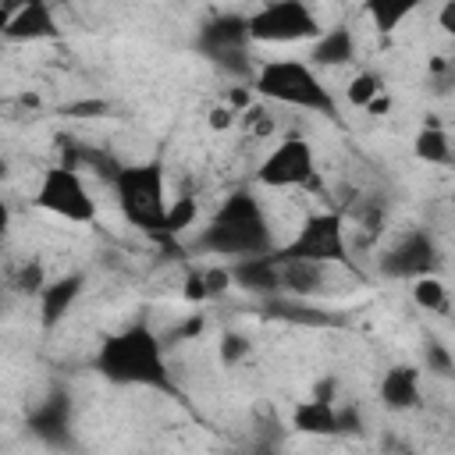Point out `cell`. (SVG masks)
<instances>
[{"label": "cell", "instance_id": "cell-1", "mask_svg": "<svg viewBox=\"0 0 455 455\" xmlns=\"http://www.w3.org/2000/svg\"><path fill=\"white\" fill-rule=\"evenodd\" d=\"M96 370L121 387H153V391H174L167 359H164V338L153 334L146 323H132L110 338H103L96 352Z\"/></svg>", "mask_w": 455, "mask_h": 455}, {"label": "cell", "instance_id": "cell-2", "mask_svg": "<svg viewBox=\"0 0 455 455\" xmlns=\"http://www.w3.org/2000/svg\"><path fill=\"white\" fill-rule=\"evenodd\" d=\"M196 252L235 256V259H249V256L274 252L263 206L256 203V196H252L249 188H235V192L220 203V210L213 213V220H210V224L203 228V235L196 238Z\"/></svg>", "mask_w": 455, "mask_h": 455}, {"label": "cell", "instance_id": "cell-3", "mask_svg": "<svg viewBox=\"0 0 455 455\" xmlns=\"http://www.w3.org/2000/svg\"><path fill=\"white\" fill-rule=\"evenodd\" d=\"M252 92L274 103L313 110V114H334V96L306 60H291V57L263 60L252 75Z\"/></svg>", "mask_w": 455, "mask_h": 455}, {"label": "cell", "instance_id": "cell-4", "mask_svg": "<svg viewBox=\"0 0 455 455\" xmlns=\"http://www.w3.org/2000/svg\"><path fill=\"white\" fill-rule=\"evenodd\" d=\"M117 206L124 220L146 235L164 238V220H167V196H164V164H124V171L114 181Z\"/></svg>", "mask_w": 455, "mask_h": 455}, {"label": "cell", "instance_id": "cell-5", "mask_svg": "<svg viewBox=\"0 0 455 455\" xmlns=\"http://www.w3.org/2000/svg\"><path fill=\"white\" fill-rule=\"evenodd\" d=\"M345 256V224L334 210L327 213H309L295 238H288L284 245L274 249V259L277 263H338Z\"/></svg>", "mask_w": 455, "mask_h": 455}, {"label": "cell", "instance_id": "cell-6", "mask_svg": "<svg viewBox=\"0 0 455 455\" xmlns=\"http://www.w3.org/2000/svg\"><path fill=\"white\" fill-rule=\"evenodd\" d=\"M36 206L53 217H64L71 224L96 220V199L89 196L78 167H68V164H53L43 171L39 188H36Z\"/></svg>", "mask_w": 455, "mask_h": 455}, {"label": "cell", "instance_id": "cell-7", "mask_svg": "<svg viewBox=\"0 0 455 455\" xmlns=\"http://www.w3.org/2000/svg\"><path fill=\"white\" fill-rule=\"evenodd\" d=\"M320 36H323V28L302 0H270L249 14L252 43H299V39L316 43Z\"/></svg>", "mask_w": 455, "mask_h": 455}, {"label": "cell", "instance_id": "cell-8", "mask_svg": "<svg viewBox=\"0 0 455 455\" xmlns=\"http://www.w3.org/2000/svg\"><path fill=\"white\" fill-rule=\"evenodd\" d=\"M249 43H252L249 39V18H242V14H220L199 28V50L217 68L231 71V75H256L249 57H245Z\"/></svg>", "mask_w": 455, "mask_h": 455}, {"label": "cell", "instance_id": "cell-9", "mask_svg": "<svg viewBox=\"0 0 455 455\" xmlns=\"http://www.w3.org/2000/svg\"><path fill=\"white\" fill-rule=\"evenodd\" d=\"M313 174H316L313 146H309L302 135L281 139V142L263 156V164L256 167V181L267 185V188H299V185H309Z\"/></svg>", "mask_w": 455, "mask_h": 455}, {"label": "cell", "instance_id": "cell-10", "mask_svg": "<svg viewBox=\"0 0 455 455\" xmlns=\"http://www.w3.org/2000/svg\"><path fill=\"white\" fill-rule=\"evenodd\" d=\"M434 270H437V245L423 228L405 231L380 256V274L391 281H419V277H434Z\"/></svg>", "mask_w": 455, "mask_h": 455}, {"label": "cell", "instance_id": "cell-11", "mask_svg": "<svg viewBox=\"0 0 455 455\" xmlns=\"http://www.w3.org/2000/svg\"><path fill=\"white\" fill-rule=\"evenodd\" d=\"M28 434L50 448H68V441H71V395L64 387L50 391L28 412Z\"/></svg>", "mask_w": 455, "mask_h": 455}, {"label": "cell", "instance_id": "cell-12", "mask_svg": "<svg viewBox=\"0 0 455 455\" xmlns=\"http://www.w3.org/2000/svg\"><path fill=\"white\" fill-rule=\"evenodd\" d=\"M0 36H4L7 43H36V39H53V36H57V21H53L50 4H43V0H28V4L14 7V11L4 18Z\"/></svg>", "mask_w": 455, "mask_h": 455}, {"label": "cell", "instance_id": "cell-13", "mask_svg": "<svg viewBox=\"0 0 455 455\" xmlns=\"http://www.w3.org/2000/svg\"><path fill=\"white\" fill-rule=\"evenodd\" d=\"M231 281L259 299H274L281 295V263L274 259V252L263 256H249V259H235L231 267Z\"/></svg>", "mask_w": 455, "mask_h": 455}, {"label": "cell", "instance_id": "cell-14", "mask_svg": "<svg viewBox=\"0 0 455 455\" xmlns=\"http://www.w3.org/2000/svg\"><path fill=\"white\" fill-rule=\"evenodd\" d=\"M380 402L391 409V412H409L419 405V370L416 366H391L384 377H380V387H377Z\"/></svg>", "mask_w": 455, "mask_h": 455}, {"label": "cell", "instance_id": "cell-15", "mask_svg": "<svg viewBox=\"0 0 455 455\" xmlns=\"http://www.w3.org/2000/svg\"><path fill=\"white\" fill-rule=\"evenodd\" d=\"M78 291H82V274H64V277H57V281H50L46 291L39 295V323H43L46 331L57 327V323L68 316V309L75 306Z\"/></svg>", "mask_w": 455, "mask_h": 455}, {"label": "cell", "instance_id": "cell-16", "mask_svg": "<svg viewBox=\"0 0 455 455\" xmlns=\"http://www.w3.org/2000/svg\"><path fill=\"white\" fill-rule=\"evenodd\" d=\"M291 427L313 437H338V402L306 398L291 409Z\"/></svg>", "mask_w": 455, "mask_h": 455}, {"label": "cell", "instance_id": "cell-17", "mask_svg": "<svg viewBox=\"0 0 455 455\" xmlns=\"http://www.w3.org/2000/svg\"><path fill=\"white\" fill-rule=\"evenodd\" d=\"M355 57V36L348 25H331L323 28V36L313 43L309 50V60L313 68H338V64H348Z\"/></svg>", "mask_w": 455, "mask_h": 455}, {"label": "cell", "instance_id": "cell-18", "mask_svg": "<svg viewBox=\"0 0 455 455\" xmlns=\"http://www.w3.org/2000/svg\"><path fill=\"white\" fill-rule=\"evenodd\" d=\"M323 284L320 263H281V295L288 299H309Z\"/></svg>", "mask_w": 455, "mask_h": 455}, {"label": "cell", "instance_id": "cell-19", "mask_svg": "<svg viewBox=\"0 0 455 455\" xmlns=\"http://www.w3.org/2000/svg\"><path fill=\"white\" fill-rule=\"evenodd\" d=\"M263 316H270V320H284V323H302V327H323V323H331V316H323L320 309L302 306L299 299H288V295L263 299Z\"/></svg>", "mask_w": 455, "mask_h": 455}, {"label": "cell", "instance_id": "cell-20", "mask_svg": "<svg viewBox=\"0 0 455 455\" xmlns=\"http://www.w3.org/2000/svg\"><path fill=\"white\" fill-rule=\"evenodd\" d=\"M412 153L423 164H448L451 160V142L437 124H423L416 132V139H412Z\"/></svg>", "mask_w": 455, "mask_h": 455}, {"label": "cell", "instance_id": "cell-21", "mask_svg": "<svg viewBox=\"0 0 455 455\" xmlns=\"http://www.w3.org/2000/svg\"><path fill=\"white\" fill-rule=\"evenodd\" d=\"M7 284H11V291H18V295H25V299L43 295L46 284H50V281H46V267H43L39 259H21L18 267H11Z\"/></svg>", "mask_w": 455, "mask_h": 455}, {"label": "cell", "instance_id": "cell-22", "mask_svg": "<svg viewBox=\"0 0 455 455\" xmlns=\"http://www.w3.org/2000/svg\"><path fill=\"white\" fill-rule=\"evenodd\" d=\"M409 14H412V4H398V0H370V4H366V18L373 21L377 32L398 28Z\"/></svg>", "mask_w": 455, "mask_h": 455}, {"label": "cell", "instance_id": "cell-23", "mask_svg": "<svg viewBox=\"0 0 455 455\" xmlns=\"http://www.w3.org/2000/svg\"><path fill=\"white\" fill-rule=\"evenodd\" d=\"M196 213H199V203H196L192 196H178V199H171V206H167V220H164V238H174V235L188 231V228L196 224Z\"/></svg>", "mask_w": 455, "mask_h": 455}, {"label": "cell", "instance_id": "cell-24", "mask_svg": "<svg viewBox=\"0 0 455 455\" xmlns=\"http://www.w3.org/2000/svg\"><path fill=\"white\" fill-rule=\"evenodd\" d=\"M377 96H384V82H380V75L377 71H359L352 82H348V89H345V100L352 103V107H370Z\"/></svg>", "mask_w": 455, "mask_h": 455}, {"label": "cell", "instance_id": "cell-25", "mask_svg": "<svg viewBox=\"0 0 455 455\" xmlns=\"http://www.w3.org/2000/svg\"><path fill=\"white\" fill-rule=\"evenodd\" d=\"M412 302L427 313H444L448 309V291L437 277H419V281H412Z\"/></svg>", "mask_w": 455, "mask_h": 455}, {"label": "cell", "instance_id": "cell-26", "mask_svg": "<svg viewBox=\"0 0 455 455\" xmlns=\"http://www.w3.org/2000/svg\"><path fill=\"white\" fill-rule=\"evenodd\" d=\"M423 366H427V373H434V377H455V355H451L437 338L427 341V348H423Z\"/></svg>", "mask_w": 455, "mask_h": 455}, {"label": "cell", "instance_id": "cell-27", "mask_svg": "<svg viewBox=\"0 0 455 455\" xmlns=\"http://www.w3.org/2000/svg\"><path fill=\"white\" fill-rule=\"evenodd\" d=\"M249 338L245 334H238V331H228L224 338H220V363L224 366H238L245 355H249Z\"/></svg>", "mask_w": 455, "mask_h": 455}, {"label": "cell", "instance_id": "cell-28", "mask_svg": "<svg viewBox=\"0 0 455 455\" xmlns=\"http://www.w3.org/2000/svg\"><path fill=\"white\" fill-rule=\"evenodd\" d=\"M363 434V416L355 405H338V437H359Z\"/></svg>", "mask_w": 455, "mask_h": 455}, {"label": "cell", "instance_id": "cell-29", "mask_svg": "<svg viewBox=\"0 0 455 455\" xmlns=\"http://www.w3.org/2000/svg\"><path fill=\"white\" fill-rule=\"evenodd\" d=\"M203 327H206V320H203L199 313H192L185 323H178L174 331H167V334H164V345H178V341H188V338L203 334Z\"/></svg>", "mask_w": 455, "mask_h": 455}, {"label": "cell", "instance_id": "cell-30", "mask_svg": "<svg viewBox=\"0 0 455 455\" xmlns=\"http://www.w3.org/2000/svg\"><path fill=\"white\" fill-rule=\"evenodd\" d=\"M64 114L68 117H103V114H110V103L107 100H78V103H68Z\"/></svg>", "mask_w": 455, "mask_h": 455}, {"label": "cell", "instance_id": "cell-31", "mask_svg": "<svg viewBox=\"0 0 455 455\" xmlns=\"http://www.w3.org/2000/svg\"><path fill=\"white\" fill-rule=\"evenodd\" d=\"M185 299H188V302H206V299H210V288H206L203 270H188V274H185Z\"/></svg>", "mask_w": 455, "mask_h": 455}, {"label": "cell", "instance_id": "cell-32", "mask_svg": "<svg viewBox=\"0 0 455 455\" xmlns=\"http://www.w3.org/2000/svg\"><path fill=\"white\" fill-rule=\"evenodd\" d=\"M206 121H210V128H213V132H224V128H231V124H235V110H231L228 103H220V107H213V110H210V117H206Z\"/></svg>", "mask_w": 455, "mask_h": 455}, {"label": "cell", "instance_id": "cell-33", "mask_svg": "<svg viewBox=\"0 0 455 455\" xmlns=\"http://www.w3.org/2000/svg\"><path fill=\"white\" fill-rule=\"evenodd\" d=\"M437 21H441V28H444L448 36H455V0H448V4L437 11Z\"/></svg>", "mask_w": 455, "mask_h": 455}, {"label": "cell", "instance_id": "cell-34", "mask_svg": "<svg viewBox=\"0 0 455 455\" xmlns=\"http://www.w3.org/2000/svg\"><path fill=\"white\" fill-rule=\"evenodd\" d=\"M313 398L334 402V380H331V377H327V380H320V384H316V391H313Z\"/></svg>", "mask_w": 455, "mask_h": 455}, {"label": "cell", "instance_id": "cell-35", "mask_svg": "<svg viewBox=\"0 0 455 455\" xmlns=\"http://www.w3.org/2000/svg\"><path fill=\"white\" fill-rule=\"evenodd\" d=\"M366 110H370V114H384V110H387V96H377V100H373Z\"/></svg>", "mask_w": 455, "mask_h": 455}, {"label": "cell", "instance_id": "cell-36", "mask_svg": "<svg viewBox=\"0 0 455 455\" xmlns=\"http://www.w3.org/2000/svg\"><path fill=\"white\" fill-rule=\"evenodd\" d=\"M249 455H274V448H267V444H256Z\"/></svg>", "mask_w": 455, "mask_h": 455}]
</instances>
